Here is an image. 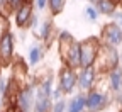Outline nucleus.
Listing matches in <instances>:
<instances>
[{"mask_svg":"<svg viewBox=\"0 0 122 112\" xmlns=\"http://www.w3.org/2000/svg\"><path fill=\"white\" fill-rule=\"evenodd\" d=\"M22 4H34V0H22Z\"/></svg>","mask_w":122,"mask_h":112,"instance_id":"nucleus-24","label":"nucleus"},{"mask_svg":"<svg viewBox=\"0 0 122 112\" xmlns=\"http://www.w3.org/2000/svg\"><path fill=\"white\" fill-rule=\"evenodd\" d=\"M66 105H68V100L61 99V100H58V102H54V104H53L51 112H66Z\"/></svg>","mask_w":122,"mask_h":112,"instance_id":"nucleus-19","label":"nucleus"},{"mask_svg":"<svg viewBox=\"0 0 122 112\" xmlns=\"http://www.w3.org/2000/svg\"><path fill=\"white\" fill-rule=\"evenodd\" d=\"M53 75L49 73L46 78L39 80L37 92H36V104H34V112H51L53 109Z\"/></svg>","mask_w":122,"mask_h":112,"instance_id":"nucleus-2","label":"nucleus"},{"mask_svg":"<svg viewBox=\"0 0 122 112\" xmlns=\"http://www.w3.org/2000/svg\"><path fill=\"white\" fill-rule=\"evenodd\" d=\"M34 19V4H22V7L15 12V26L20 31L32 26Z\"/></svg>","mask_w":122,"mask_h":112,"instance_id":"nucleus-10","label":"nucleus"},{"mask_svg":"<svg viewBox=\"0 0 122 112\" xmlns=\"http://www.w3.org/2000/svg\"><path fill=\"white\" fill-rule=\"evenodd\" d=\"M66 112H88L86 110V93L78 92L75 97H71L68 100Z\"/></svg>","mask_w":122,"mask_h":112,"instance_id":"nucleus-12","label":"nucleus"},{"mask_svg":"<svg viewBox=\"0 0 122 112\" xmlns=\"http://www.w3.org/2000/svg\"><path fill=\"white\" fill-rule=\"evenodd\" d=\"M100 48H102L100 37H88L81 41V68L95 66Z\"/></svg>","mask_w":122,"mask_h":112,"instance_id":"nucleus-4","label":"nucleus"},{"mask_svg":"<svg viewBox=\"0 0 122 112\" xmlns=\"http://www.w3.org/2000/svg\"><path fill=\"white\" fill-rule=\"evenodd\" d=\"M95 7H97L100 15H109V17H112V15L119 10V5L114 4L112 0H98L95 4Z\"/></svg>","mask_w":122,"mask_h":112,"instance_id":"nucleus-15","label":"nucleus"},{"mask_svg":"<svg viewBox=\"0 0 122 112\" xmlns=\"http://www.w3.org/2000/svg\"><path fill=\"white\" fill-rule=\"evenodd\" d=\"M100 41L102 44L105 46H112V48H117L122 44V26L117 24V22H109L105 24L100 31Z\"/></svg>","mask_w":122,"mask_h":112,"instance_id":"nucleus-5","label":"nucleus"},{"mask_svg":"<svg viewBox=\"0 0 122 112\" xmlns=\"http://www.w3.org/2000/svg\"><path fill=\"white\" fill-rule=\"evenodd\" d=\"M39 82H29L19 93L17 97V105L20 107L22 112H32L34 104H36V92H37Z\"/></svg>","mask_w":122,"mask_h":112,"instance_id":"nucleus-7","label":"nucleus"},{"mask_svg":"<svg viewBox=\"0 0 122 112\" xmlns=\"http://www.w3.org/2000/svg\"><path fill=\"white\" fill-rule=\"evenodd\" d=\"M65 5H66V0H49L48 2V9H49L53 17L54 15H59L61 12H63Z\"/></svg>","mask_w":122,"mask_h":112,"instance_id":"nucleus-16","label":"nucleus"},{"mask_svg":"<svg viewBox=\"0 0 122 112\" xmlns=\"http://www.w3.org/2000/svg\"><path fill=\"white\" fill-rule=\"evenodd\" d=\"M10 32V24H9V17L0 14V41H2L7 34Z\"/></svg>","mask_w":122,"mask_h":112,"instance_id":"nucleus-18","label":"nucleus"},{"mask_svg":"<svg viewBox=\"0 0 122 112\" xmlns=\"http://www.w3.org/2000/svg\"><path fill=\"white\" fill-rule=\"evenodd\" d=\"M117 66H120V53L117 51V48L102 44L98 58L95 61V70L98 71V75H109Z\"/></svg>","mask_w":122,"mask_h":112,"instance_id":"nucleus-1","label":"nucleus"},{"mask_svg":"<svg viewBox=\"0 0 122 112\" xmlns=\"http://www.w3.org/2000/svg\"><path fill=\"white\" fill-rule=\"evenodd\" d=\"M107 83H109L110 92L114 93L122 92V66H117L115 70H112L107 75Z\"/></svg>","mask_w":122,"mask_h":112,"instance_id":"nucleus-13","label":"nucleus"},{"mask_svg":"<svg viewBox=\"0 0 122 112\" xmlns=\"http://www.w3.org/2000/svg\"><path fill=\"white\" fill-rule=\"evenodd\" d=\"M85 17H86V21H90V22H97V21H98L100 14H98L97 7H95L93 4H90V5L85 9Z\"/></svg>","mask_w":122,"mask_h":112,"instance_id":"nucleus-17","label":"nucleus"},{"mask_svg":"<svg viewBox=\"0 0 122 112\" xmlns=\"http://www.w3.org/2000/svg\"><path fill=\"white\" fill-rule=\"evenodd\" d=\"M110 102H112V97H110L109 87L97 85L93 90H90L86 93V110L88 112H102L109 107Z\"/></svg>","mask_w":122,"mask_h":112,"instance_id":"nucleus-3","label":"nucleus"},{"mask_svg":"<svg viewBox=\"0 0 122 112\" xmlns=\"http://www.w3.org/2000/svg\"><path fill=\"white\" fill-rule=\"evenodd\" d=\"M120 7H122V4H120Z\"/></svg>","mask_w":122,"mask_h":112,"instance_id":"nucleus-28","label":"nucleus"},{"mask_svg":"<svg viewBox=\"0 0 122 112\" xmlns=\"http://www.w3.org/2000/svg\"><path fill=\"white\" fill-rule=\"evenodd\" d=\"M98 71L95 70V66H90V68H81L78 71V92L81 93H88L90 90H93L97 87L98 82Z\"/></svg>","mask_w":122,"mask_h":112,"instance_id":"nucleus-8","label":"nucleus"},{"mask_svg":"<svg viewBox=\"0 0 122 112\" xmlns=\"http://www.w3.org/2000/svg\"><path fill=\"white\" fill-rule=\"evenodd\" d=\"M14 51H15V36L10 31L0 41V66L14 65Z\"/></svg>","mask_w":122,"mask_h":112,"instance_id":"nucleus-9","label":"nucleus"},{"mask_svg":"<svg viewBox=\"0 0 122 112\" xmlns=\"http://www.w3.org/2000/svg\"><path fill=\"white\" fill-rule=\"evenodd\" d=\"M44 53H46V46L37 43V44H32L29 48V54H27V61H29V65L30 66H36L39 65V63L42 61L44 58Z\"/></svg>","mask_w":122,"mask_h":112,"instance_id":"nucleus-14","label":"nucleus"},{"mask_svg":"<svg viewBox=\"0 0 122 112\" xmlns=\"http://www.w3.org/2000/svg\"><path fill=\"white\" fill-rule=\"evenodd\" d=\"M48 2L49 0H34V9H37L41 12V10H44L46 7H48Z\"/></svg>","mask_w":122,"mask_h":112,"instance_id":"nucleus-21","label":"nucleus"},{"mask_svg":"<svg viewBox=\"0 0 122 112\" xmlns=\"http://www.w3.org/2000/svg\"><path fill=\"white\" fill-rule=\"evenodd\" d=\"M112 2H114V4H117V5H120V4H122V0H112Z\"/></svg>","mask_w":122,"mask_h":112,"instance_id":"nucleus-25","label":"nucleus"},{"mask_svg":"<svg viewBox=\"0 0 122 112\" xmlns=\"http://www.w3.org/2000/svg\"><path fill=\"white\" fill-rule=\"evenodd\" d=\"M58 87L61 88L65 95L73 93L76 88H78V73L76 70H71L68 66H63L58 75Z\"/></svg>","mask_w":122,"mask_h":112,"instance_id":"nucleus-6","label":"nucleus"},{"mask_svg":"<svg viewBox=\"0 0 122 112\" xmlns=\"http://www.w3.org/2000/svg\"><path fill=\"white\" fill-rule=\"evenodd\" d=\"M75 37L73 34L70 32V31H61V32H58V53L61 56V59H65L68 51L71 49V46L75 44Z\"/></svg>","mask_w":122,"mask_h":112,"instance_id":"nucleus-11","label":"nucleus"},{"mask_svg":"<svg viewBox=\"0 0 122 112\" xmlns=\"http://www.w3.org/2000/svg\"><path fill=\"white\" fill-rule=\"evenodd\" d=\"M19 37H20V41H25V32H24V29L20 31V34H19Z\"/></svg>","mask_w":122,"mask_h":112,"instance_id":"nucleus-23","label":"nucleus"},{"mask_svg":"<svg viewBox=\"0 0 122 112\" xmlns=\"http://www.w3.org/2000/svg\"><path fill=\"white\" fill-rule=\"evenodd\" d=\"M0 68H2V66H0ZM0 78H2V71H0Z\"/></svg>","mask_w":122,"mask_h":112,"instance_id":"nucleus-27","label":"nucleus"},{"mask_svg":"<svg viewBox=\"0 0 122 112\" xmlns=\"http://www.w3.org/2000/svg\"><path fill=\"white\" fill-rule=\"evenodd\" d=\"M120 66H122V49H120Z\"/></svg>","mask_w":122,"mask_h":112,"instance_id":"nucleus-26","label":"nucleus"},{"mask_svg":"<svg viewBox=\"0 0 122 112\" xmlns=\"http://www.w3.org/2000/svg\"><path fill=\"white\" fill-rule=\"evenodd\" d=\"M65 97V93L61 92V88L59 87H56V88H53V93H51V99L54 100V102H58V100H61Z\"/></svg>","mask_w":122,"mask_h":112,"instance_id":"nucleus-20","label":"nucleus"},{"mask_svg":"<svg viewBox=\"0 0 122 112\" xmlns=\"http://www.w3.org/2000/svg\"><path fill=\"white\" fill-rule=\"evenodd\" d=\"M4 112H22V110H20V107H19L17 104H12V105H9Z\"/></svg>","mask_w":122,"mask_h":112,"instance_id":"nucleus-22","label":"nucleus"}]
</instances>
